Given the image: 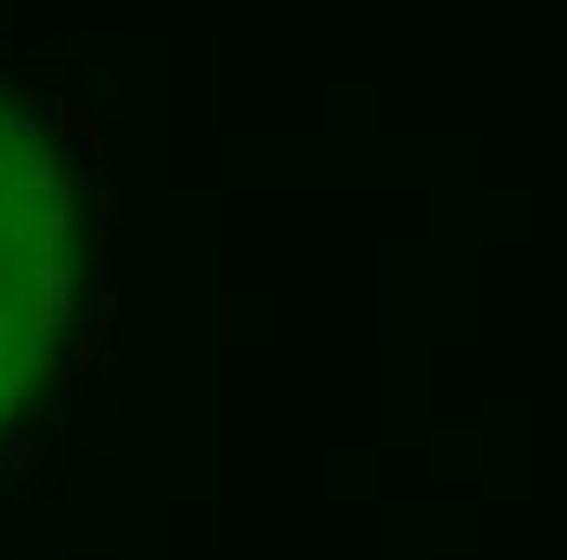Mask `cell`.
<instances>
[{"label":"cell","mask_w":567,"mask_h":560,"mask_svg":"<svg viewBox=\"0 0 567 560\" xmlns=\"http://www.w3.org/2000/svg\"><path fill=\"white\" fill-rule=\"evenodd\" d=\"M59 241H65V209H33L27 248H33V255H59Z\"/></svg>","instance_id":"7a4b0ae2"},{"label":"cell","mask_w":567,"mask_h":560,"mask_svg":"<svg viewBox=\"0 0 567 560\" xmlns=\"http://www.w3.org/2000/svg\"><path fill=\"white\" fill-rule=\"evenodd\" d=\"M27 183H33V189H65V157H33Z\"/></svg>","instance_id":"277c9868"},{"label":"cell","mask_w":567,"mask_h":560,"mask_svg":"<svg viewBox=\"0 0 567 560\" xmlns=\"http://www.w3.org/2000/svg\"><path fill=\"white\" fill-rule=\"evenodd\" d=\"M20 287H27V326L33 333H65L72 326V268L59 255H33Z\"/></svg>","instance_id":"6da1fadb"},{"label":"cell","mask_w":567,"mask_h":560,"mask_svg":"<svg viewBox=\"0 0 567 560\" xmlns=\"http://www.w3.org/2000/svg\"><path fill=\"white\" fill-rule=\"evenodd\" d=\"M7 176H13V157H7V151H0V183H7Z\"/></svg>","instance_id":"5b68a950"},{"label":"cell","mask_w":567,"mask_h":560,"mask_svg":"<svg viewBox=\"0 0 567 560\" xmlns=\"http://www.w3.org/2000/svg\"><path fill=\"white\" fill-rule=\"evenodd\" d=\"M13 469H20V483H40V469H53V456L33 444H13Z\"/></svg>","instance_id":"3957f363"}]
</instances>
